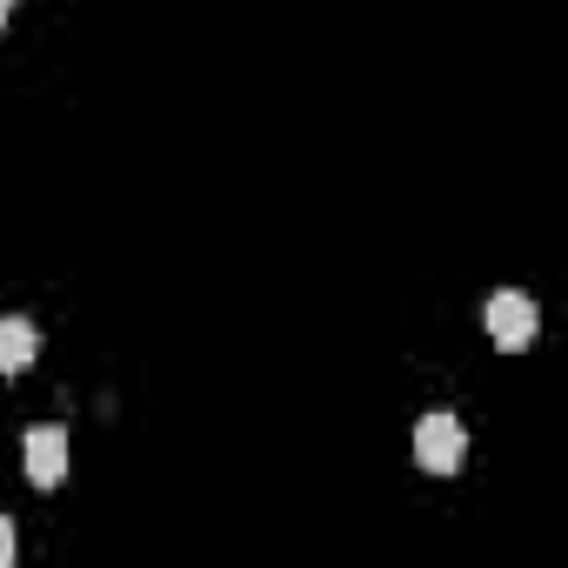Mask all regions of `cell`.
I'll return each mask as SVG.
<instances>
[{
    "mask_svg": "<svg viewBox=\"0 0 568 568\" xmlns=\"http://www.w3.org/2000/svg\"><path fill=\"white\" fill-rule=\"evenodd\" d=\"M415 462H422L428 475H455V468L468 462V428H462V415H448V408L422 415V422H415Z\"/></svg>",
    "mask_w": 568,
    "mask_h": 568,
    "instance_id": "cell-1",
    "label": "cell"
},
{
    "mask_svg": "<svg viewBox=\"0 0 568 568\" xmlns=\"http://www.w3.org/2000/svg\"><path fill=\"white\" fill-rule=\"evenodd\" d=\"M535 328H541V315H535V302H528L521 288L488 295V342H495L501 355H521V348L535 342Z\"/></svg>",
    "mask_w": 568,
    "mask_h": 568,
    "instance_id": "cell-2",
    "label": "cell"
},
{
    "mask_svg": "<svg viewBox=\"0 0 568 568\" xmlns=\"http://www.w3.org/2000/svg\"><path fill=\"white\" fill-rule=\"evenodd\" d=\"M21 455H28L21 468H28V481H34V488H61V481H68V428H61V422L28 428Z\"/></svg>",
    "mask_w": 568,
    "mask_h": 568,
    "instance_id": "cell-3",
    "label": "cell"
},
{
    "mask_svg": "<svg viewBox=\"0 0 568 568\" xmlns=\"http://www.w3.org/2000/svg\"><path fill=\"white\" fill-rule=\"evenodd\" d=\"M34 355H41V328L34 322H0V375H21V368H34Z\"/></svg>",
    "mask_w": 568,
    "mask_h": 568,
    "instance_id": "cell-4",
    "label": "cell"
},
{
    "mask_svg": "<svg viewBox=\"0 0 568 568\" xmlns=\"http://www.w3.org/2000/svg\"><path fill=\"white\" fill-rule=\"evenodd\" d=\"M0 568H14V521L0 515Z\"/></svg>",
    "mask_w": 568,
    "mask_h": 568,
    "instance_id": "cell-5",
    "label": "cell"
},
{
    "mask_svg": "<svg viewBox=\"0 0 568 568\" xmlns=\"http://www.w3.org/2000/svg\"><path fill=\"white\" fill-rule=\"evenodd\" d=\"M8 14H14V0H0V28H8Z\"/></svg>",
    "mask_w": 568,
    "mask_h": 568,
    "instance_id": "cell-6",
    "label": "cell"
}]
</instances>
